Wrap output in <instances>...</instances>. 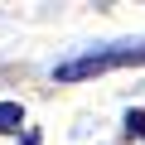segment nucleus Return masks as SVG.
<instances>
[{
	"mask_svg": "<svg viewBox=\"0 0 145 145\" xmlns=\"http://www.w3.org/2000/svg\"><path fill=\"white\" fill-rule=\"evenodd\" d=\"M145 63V44H111V48H92V53H78L53 68L58 82H82V78H97V72H116V68H135Z\"/></svg>",
	"mask_w": 145,
	"mask_h": 145,
	"instance_id": "nucleus-1",
	"label": "nucleus"
},
{
	"mask_svg": "<svg viewBox=\"0 0 145 145\" xmlns=\"http://www.w3.org/2000/svg\"><path fill=\"white\" fill-rule=\"evenodd\" d=\"M20 126H24V111H20V102H0V131L10 135V131H20Z\"/></svg>",
	"mask_w": 145,
	"mask_h": 145,
	"instance_id": "nucleus-2",
	"label": "nucleus"
},
{
	"mask_svg": "<svg viewBox=\"0 0 145 145\" xmlns=\"http://www.w3.org/2000/svg\"><path fill=\"white\" fill-rule=\"evenodd\" d=\"M126 135H145V111H126Z\"/></svg>",
	"mask_w": 145,
	"mask_h": 145,
	"instance_id": "nucleus-3",
	"label": "nucleus"
}]
</instances>
